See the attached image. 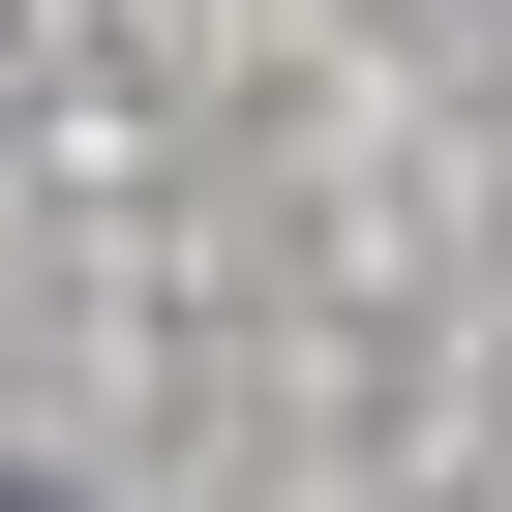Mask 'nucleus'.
Masks as SVG:
<instances>
[{"mask_svg": "<svg viewBox=\"0 0 512 512\" xmlns=\"http://www.w3.org/2000/svg\"><path fill=\"white\" fill-rule=\"evenodd\" d=\"M0 512H61V482H0Z\"/></svg>", "mask_w": 512, "mask_h": 512, "instance_id": "obj_1", "label": "nucleus"}]
</instances>
